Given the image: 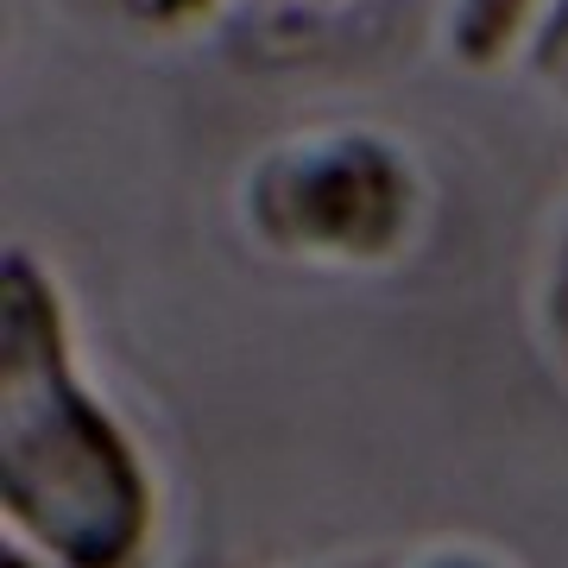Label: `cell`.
<instances>
[{
	"instance_id": "cell-1",
	"label": "cell",
	"mask_w": 568,
	"mask_h": 568,
	"mask_svg": "<svg viewBox=\"0 0 568 568\" xmlns=\"http://www.w3.org/2000/svg\"><path fill=\"white\" fill-rule=\"evenodd\" d=\"M0 361V455L13 518L77 568H114L145 530V487L126 443L70 386L58 310L26 260L7 272Z\"/></svg>"
},
{
	"instance_id": "cell-2",
	"label": "cell",
	"mask_w": 568,
	"mask_h": 568,
	"mask_svg": "<svg viewBox=\"0 0 568 568\" xmlns=\"http://www.w3.org/2000/svg\"><path fill=\"white\" fill-rule=\"evenodd\" d=\"M297 222L316 241L379 246L398 227V178L379 152H335L316 159L297 183Z\"/></svg>"
},
{
	"instance_id": "cell-3",
	"label": "cell",
	"mask_w": 568,
	"mask_h": 568,
	"mask_svg": "<svg viewBox=\"0 0 568 568\" xmlns=\"http://www.w3.org/2000/svg\"><path fill=\"white\" fill-rule=\"evenodd\" d=\"M7 568H26V562H20V556H7Z\"/></svg>"
}]
</instances>
